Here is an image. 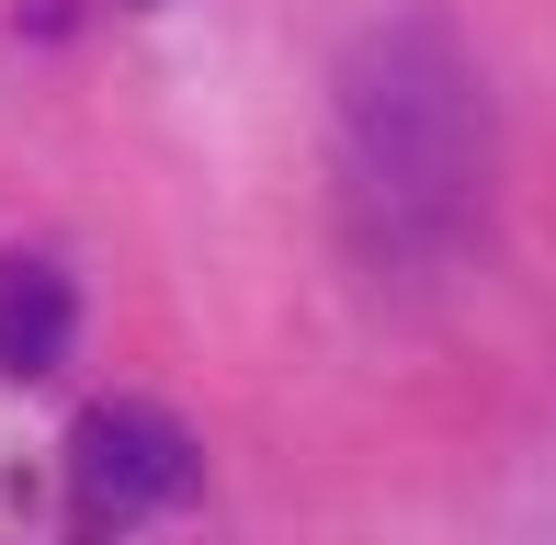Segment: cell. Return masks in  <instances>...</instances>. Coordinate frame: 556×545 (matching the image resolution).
<instances>
[{"instance_id":"1","label":"cell","mask_w":556,"mask_h":545,"mask_svg":"<svg viewBox=\"0 0 556 545\" xmlns=\"http://www.w3.org/2000/svg\"><path fill=\"white\" fill-rule=\"evenodd\" d=\"M341 228L375 272H443L489 205V91L443 23H375L341 58L330 114Z\"/></svg>"},{"instance_id":"2","label":"cell","mask_w":556,"mask_h":545,"mask_svg":"<svg viewBox=\"0 0 556 545\" xmlns=\"http://www.w3.org/2000/svg\"><path fill=\"white\" fill-rule=\"evenodd\" d=\"M68 478H80V500L91 511H160V500H182L193 478H205V455H193V432L170 409H148V398H91L80 420H68Z\"/></svg>"},{"instance_id":"3","label":"cell","mask_w":556,"mask_h":545,"mask_svg":"<svg viewBox=\"0 0 556 545\" xmlns=\"http://www.w3.org/2000/svg\"><path fill=\"white\" fill-rule=\"evenodd\" d=\"M68 330H80V295H68L58 262L0 251V376H58Z\"/></svg>"}]
</instances>
